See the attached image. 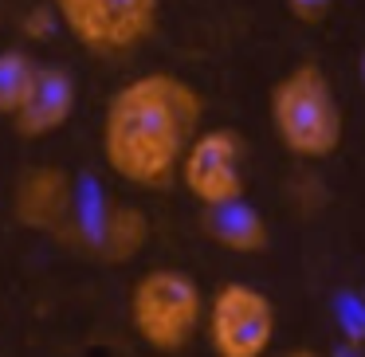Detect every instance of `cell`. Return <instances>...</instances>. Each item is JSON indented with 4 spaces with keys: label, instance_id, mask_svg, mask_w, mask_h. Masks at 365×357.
<instances>
[{
    "label": "cell",
    "instance_id": "obj_1",
    "mask_svg": "<svg viewBox=\"0 0 365 357\" xmlns=\"http://www.w3.org/2000/svg\"><path fill=\"white\" fill-rule=\"evenodd\" d=\"M205 98L173 71H145L110 95L98 126V150L118 181L165 189L181 177L185 153L200 134Z\"/></svg>",
    "mask_w": 365,
    "mask_h": 357
},
{
    "label": "cell",
    "instance_id": "obj_2",
    "mask_svg": "<svg viewBox=\"0 0 365 357\" xmlns=\"http://www.w3.org/2000/svg\"><path fill=\"white\" fill-rule=\"evenodd\" d=\"M271 130L279 145L299 161H326L338 153L346 118L330 75L318 63H294L271 87Z\"/></svg>",
    "mask_w": 365,
    "mask_h": 357
},
{
    "label": "cell",
    "instance_id": "obj_3",
    "mask_svg": "<svg viewBox=\"0 0 365 357\" xmlns=\"http://www.w3.org/2000/svg\"><path fill=\"white\" fill-rule=\"evenodd\" d=\"M130 330L158 353H181L208 318V294L181 267H150L130 286Z\"/></svg>",
    "mask_w": 365,
    "mask_h": 357
},
{
    "label": "cell",
    "instance_id": "obj_4",
    "mask_svg": "<svg viewBox=\"0 0 365 357\" xmlns=\"http://www.w3.org/2000/svg\"><path fill=\"white\" fill-rule=\"evenodd\" d=\"M51 16L83 51L122 59L158 32L161 0H51Z\"/></svg>",
    "mask_w": 365,
    "mask_h": 357
},
{
    "label": "cell",
    "instance_id": "obj_5",
    "mask_svg": "<svg viewBox=\"0 0 365 357\" xmlns=\"http://www.w3.org/2000/svg\"><path fill=\"white\" fill-rule=\"evenodd\" d=\"M279 333L275 302L255 283L232 279L208 294L205 338L216 357H267Z\"/></svg>",
    "mask_w": 365,
    "mask_h": 357
},
{
    "label": "cell",
    "instance_id": "obj_6",
    "mask_svg": "<svg viewBox=\"0 0 365 357\" xmlns=\"http://www.w3.org/2000/svg\"><path fill=\"white\" fill-rule=\"evenodd\" d=\"M244 161H247V145L240 138V130H228V126L200 130L197 142L185 153L177 181L185 185V192L205 212H216V208L244 200Z\"/></svg>",
    "mask_w": 365,
    "mask_h": 357
},
{
    "label": "cell",
    "instance_id": "obj_7",
    "mask_svg": "<svg viewBox=\"0 0 365 357\" xmlns=\"http://www.w3.org/2000/svg\"><path fill=\"white\" fill-rule=\"evenodd\" d=\"M12 216L28 232H59L75 220V181L63 165H28L12 185Z\"/></svg>",
    "mask_w": 365,
    "mask_h": 357
},
{
    "label": "cell",
    "instance_id": "obj_8",
    "mask_svg": "<svg viewBox=\"0 0 365 357\" xmlns=\"http://www.w3.org/2000/svg\"><path fill=\"white\" fill-rule=\"evenodd\" d=\"M75 103H79V83H75V75L67 67H40L24 110L12 118V130L20 138H28V142L51 138L71 122Z\"/></svg>",
    "mask_w": 365,
    "mask_h": 357
},
{
    "label": "cell",
    "instance_id": "obj_9",
    "mask_svg": "<svg viewBox=\"0 0 365 357\" xmlns=\"http://www.w3.org/2000/svg\"><path fill=\"white\" fill-rule=\"evenodd\" d=\"M150 244V216L138 205H110L98 216L95 232H91V247L103 263L122 267V263L138 259Z\"/></svg>",
    "mask_w": 365,
    "mask_h": 357
},
{
    "label": "cell",
    "instance_id": "obj_10",
    "mask_svg": "<svg viewBox=\"0 0 365 357\" xmlns=\"http://www.w3.org/2000/svg\"><path fill=\"white\" fill-rule=\"evenodd\" d=\"M205 228L224 252L255 255L267 247V220L252 205H244V200L228 205V208H216V212H205Z\"/></svg>",
    "mask_w": 365,
    "mask_h": 357
},
{
    "label": "cell",
    "instance_id": "obj_11",
    "mask_svg": "<svg viewBox=\"0 0 365 357\" xmlns=\"http://www.w3.org/2000/svg\"><path fill=\"white\" fill-rule=\"evenodd\" d=\"M36 75H40V63L28 51H20V48L0 51V118L12 122L24 110L28 95L36 87Z\"/></svg>",
    "mask_w": 365,
    "mask_h": 357
},
{
    "label": "cell",
    "instance_id": "obj_12",
    "mask_svg": "<svg viewBox=\"0 0 365 357\" xmlns=\"http://www.w3.org/2000/svg\"><path fill=\"white\" fill-rule=\"evenodd\" d=\"M334 0H287V12H291L299 24H322L330 16Z\"/></svg>",
    "mask_w": 365,
    "mask_h": 357
},
{
    "label": "cell",
    "instance_id": "obj_13",
    "mask_svg": "<svg viewBox=\"0 0 365 357\" xmlns=\"http://www.w3.org/2000/svg\"><path fill=\"white\" fill-rule=\"evenodd\" d=\"M279 357H326V353L314 349V346H294V349H287V353H279Z\"/></svg>",
    "mask_w": 365,
    "mask_h": 357
},
{
    "label": "cell",
    "instance_id": "obj_14",
    "mask_svg": "<svg viewBox=\"0 0 365 357\" xmlns=\"http://www.w3.org/2000/svg\"><path fill=\"white\" fill-rule=\"evenodd\" d=\"M357 67H361V79H365V51H361V59H357Z\"/></svg>",
    "mask_w": 365,
    "mask_h": 357
}]
</instances>
